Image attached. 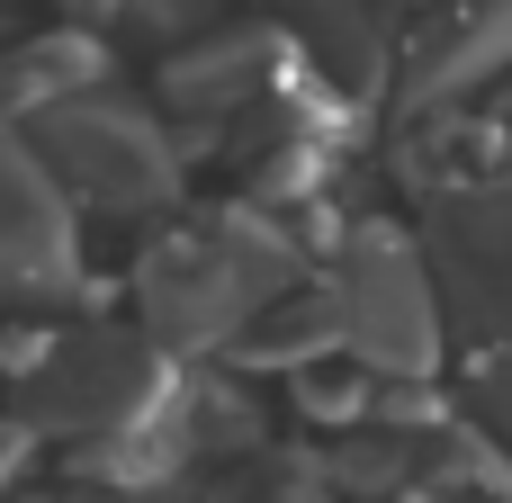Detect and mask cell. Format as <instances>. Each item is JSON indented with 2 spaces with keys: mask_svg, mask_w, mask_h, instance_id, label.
Returning <instances> with one entry per match:
<instances>
[{
  "mask_svg": "<svg viewBox=\"0 0 512 503\" xmlns=\"http://www.w3.org/2000/svg\"><path fill=\"white\" fill-rule=\"evenodd\" d=\"M297 288V234H279L252 198L207 216V225H171L162 243H144L135 261V306H144V333L171 351V360H198V351H225L270 297Z\"/></svg>",
  "mask_w": 512,
  "mask_h": 503,
  "instance_id": "1",
  "label": "cell"
},
{
  "mask_svg": "<svg viewBox=\"0 0 512 503\" xmlns=\"http://www.w3.org/2000/svg\"><path fill=\"white\" fill-rule=\"evenodd\" d=\"M171 405H180V360L135 324H63L18 369V414L63 441L135 432V423H162Z\"/></svg>",
  "mask_w": 512,
  "mask_h": 503,
  "instance_id": "2",
  "label": "cell"
},
{
  "mask_svg": "<svg viewBox=\"0 0 512 503\" xmlns=\"http://www.w3.org/2000/svg\"><path fill=\"white\" fill-rule=\"evenodd\" d=\"M27 153L45 162V180L63 198L108 207V216H144V207L180 198V153H171L162 117L135 108V99H108V90H81V99L45 108L27 126Z\"/></svg>",
  "mask_w": 512,
  "mask_h": 503,
  "instance_id": "3",
  "label": "cell"
},
{
  "mask_svg": "<svg viewBox=\"0 0 512 503\" xmlns=\"http://www.w3.org/2000/svg\"><path fill=\"white\" fill-rule=\"evenodd\" d=\"M333 306H342V351H360L369 378L414 387V378H432L441 351H450V315H441L432 261H423L405 234H387V225L351 234V261H342V279H333Z\"/></svg>",
  "mask_w": 512,
  "mask_h": 503,
  "instance_id": "4",
  "label": "cell"
},
{
  "mask_svg": "<svg viewBox=\"0 0 512 503\" xmlns=\"http://www.w3.org/2000/svg\"><path fill=\"white\" fill-rule=\"evenodd\" d=\"M423 261L441 288V315L468 342H512V180H459L432 189V225H423Z\"/></svg>",
  "mask_w": 512,
  "mask_h": 503,
  "instance_id": "5",
  "label": "cell"
},
{
  "mask_svg": "<svg viewBox=\"0 0 512 503\" xmlns=\"http://www.w3.org/2000/svg\"><path fill=\"white\" fill-rule=\"evenodd\" d=\"M72 198L45 180L27 135L0 117V297H54L72 288Z\"/></svg>",
  "mask_w": 512,
  "mask_h": 503,
  "instance_id": "6",
  "label": "cell"
},
{
  "mask_svg": "<svg viewBox=\"0 0 512 503\" xmlns=\"http://www.w3.org/2000/svg\"><path fill=\"white\" fill-rule=\"evenodd\" d=\"M504 72H512V0H441V18L405 45L396 99L414 117H432V108H450V99H468Z\"/></svg>",
  "mask_w": 512,
  "mask_h": 503,
  "instance_id": "7",
  "label": "cell"
},
{
  "mask_svg": "<svg viewBox=\"0 0 512 503\" xmlns=\"http://www.w3.org/2000/svg\"><path fill=\"white\" fill-rule=\"evenodd\" d=\"M288 27H216V36H189V45H171L162 54V72H153V90H162V108H180V117H234L243 99H261L279 72H288Z\"/></svg>",
  "mask_w": 512,
  "mask_h": 503,
  "instance_id": "8",
  "label": "cell"
},
{
  "mask_svg": "<svg viewBox=\"0 0 512 503\" xmlns=\"http://www.w3.org/2000/svg\"><path fill=\"white\" fill-rule=\"evenodd\" d=\"M288 27H297V54L342 90V99H369L387 81V27H396V0H270Z\"/></svg>",
  "mask_w": 512,
  "mask_h": 503,
  "instance_id": "9",
  "label": "cell"
},
{
  "mask_svg": "<svg viewBox=\"0 0 512 503\" xmlns=\"http://www.w3.org/2000/svg\"><path fill=\"white\" fill-rule=\"evenodd\" d=\"M108 81V45L99 27H54V36H27L0 54V117H45L81 90Z\"/></svg>",
  "mask_w": 512,
  "mask_h": 503,
  "instance_id": "10",
  "label": "cell"
},
{
  "mask_svg": "<svg viewBox=\"0 0 512 503\" xmlns=\"http://www.w3.org/2000/svg\"><path fill=\"white\" fill-rule=\"evenodd\" d=\"M243 369H315V360H333L342 351V306H333V288H315V297H270L234 342H225Z\"/></svg>",
  "mask_w": 512,
  "mask_h": 503,
  "instance_id": "11",
  "label": "cell"
},
{
  "mask_svg": "<svg viewBox=\"0 0 512 503\" xmlns=\"http://www.w3.org/2000/svg\"><path fill=\"white\" fill-rule=\"evenodd\" d=\"M468 423L512 459V342H477V378H468Z\"/></svg>",
  "mask_w": 512,
  "mask_h": 503,
  "instance_id": "12",
  "label": "cell"
},
{
  "mask_svg": "<svg viewBox=\"0 0 512 503\" xmlns=\"http://www.w3.org/2000/svg\"><path fill=\"white\" fill-rule=\"evenodd\" d=\"M36 423L27 414H0V495H18V477H27V459H36Z\"/></svg>",
  "mask_w": 512,
  "mask_h": 503,
  "instance_id": "13",
  "label": "cell"
},
{
  "mask_svg": "<svg viewBox=\"0 0 512 503\" xmlns=\"http://www.w3.org/2000/svg\"><path fill=\"white\" fill-rule=\"evenodd\" d=\"M54 9H63V18H72V27H99V18H117V9H126V0H54Z\"/></svg>",
  "mask_w": 512,
  "mask_h": 503,
  "instance_id": "14",
  "label": "cell"
},
{
  "mask_svg": "<svg viewBox=\"0 0 512 503\" xmlns=\"http://www.w3.org/2000/svg\"><path fill=\"white\" fill-rule=\"evenodd\" d=\"M72 503H171V495H108V486H90V495H72Z\"/></svg>",
  "mask_w": 512,
  "mask_h": 503,
  "instance_id": "15",
  "label": "cell"
}]
</instances>
